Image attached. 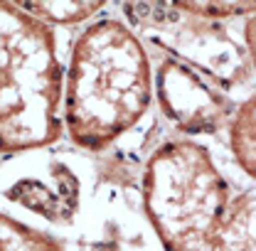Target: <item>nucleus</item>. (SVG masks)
Here are the masks:
<instances>
[{"mask_svg": "<svg viewBox=\"0 0 256 251\" xmlns=\"http://www.w3.org/2000/svg\"><path fill=\"white\" fill-rule=\"evenodd\" d=\"M156 72L136 30L98 18L79 32L64 72L62 121L69 140L104 153L133 130L153 106Z\"/></svg>", "mask_w": 256, "mask_h": 251, "instance_id": "f257e3e1", "label": "nucleus"}, {"mask_svg": "<svg viewBox=\"0 0 256 251\" xmlns=\"http://www.w3.org/2000/svg\"><path fill=\"white\" fill-rule=\"evenodd\" d=\"M62 101L54 28L0 0V156L54 146L64 133Z\"/></svg>", "mask_w": 256, "mask_h": 251, "instance_id": "f03ea898", "label": "nucleus"}, {"mask_svg": "<svg viewBox=\"0 0 256 251\" xmlns=\"http://www.w3.org/2000/svg\"><path fill=\"white\" fill-rule=\"evenodd\" d=\"M232 197L212 153L192 138L168 140L146 160L140 200L162 251H194L210 242Z\"/></svg>", "mask_w": 256, "mask_h": 251, "instance_id": "7ed1b4c3", "label": "nucleus"}, {"mask_svg": "<svg viewBox=\"0 0 256 251\" xmlns=\"http://www.w3.org/2000/svg\"><path fill=\"white\" fill-rule=\"evenodd\" d=\"M121 12L136 28L138 37L153 40L156 47L172 52V60L190 69L200 66L224 86L234 84L246 66L217 25L180 12L172 2H121Z\"/></svg>", "mask_w": 256, "mask_h": 251, "instance_id": "20e7f679", "label": "nucleus"}, {"mask_svg": "<svg viewBox=\"0 0 256 251\" xmlns=\"http://www.w3.org/2000/svg\"><path fill=\"white\" fill-rule=\"evenodd\" d=\"M156 96L165 118L182 133H214L229 126L236 111L194 69L172 57L162 60L156 72Z\"/></svg>", "mask_w": 256, "mask_h": 251, "instance_id": "39448f33", "label": "nucleus"}, {"mask_svg": "<svg viewBox=\"0 0 256 251\" xmlns=\"http://www.w3.org/2000/svg\"><path fill=\"white\" fill-rule=\"evenodd\" d=\"M2 194L52 224H72L79 207V182L62 165H52L40 175L15 178Z\"/></svg>", "mask_w": 256, "mask_h": 251, "instance_id": "423d86ee", "label": "nucleus"}, {"mask_svg": "<svg viewBox=\"0 0 256 251\" xmlns=\"http://www.w3.org/2000/svg\"><path fill=\"white\" fill-rule=\"evenodd\" d=\"M194 251H256V190L234 194L212 239Z\"/></svg>", "mask_w": 256, "mask_h": 251, "instance_id": "0eeeda50", "label": "nucleus"}, {"mask_svg": "<svg viewBox=\"0 0 256 251\" xmlns=\"http://www.w3.org/2000/svg\"><path fill=\"white\" fill-rule=\"evenodd\" d=\"M229 148L236 168L256 180V94L236 106L229 121Z\"/></svg>", "mask_w": 256, "mask_h": 251, "instance_id": "6e6552de", "label": "nucleus"}, {"mask_svg": "<svg viewBox=\"0 0 256 251\" xmlns=\"http://www.w3.org/2000/svg\"><path fill=\"white\" fill-rule=\"evenodd\" d=\"M25 12L34 15L37 20L47 22L50 28H57V25H82V22H89L94 20L96 15L108 5L104 0H20L18 2Z\"/></svg>", "mask_w": 256, "mask_h": 251, "instance_id": "1a4fd4ad", "label": "nucleus"}, {"mask_svg": "<svg viewBox=\"0 0 256 251\" xmlns=\"http://www.w3.org/2000/svg\"><path fill=\"white\" fill-rule=\"evenodd\" d=\"M0 251H66L64 244L25 222L0 212Z\"/></svg>", "mask_w": 256, "mask_h": 251, "instance_id": "9d476101", "label": "nucleus"}, {"mask_svg": "<svg viewBox=\"0 0 256 251\" xmlns=\"http://www.w3.org/2000/svg\"><path fill=\"white\" fill-rule=\"evenodd\" d=\"M172 5L180 12L192 15V18H200V20H207V22L256 15L254 0H249V2H188V0H180V2H172Z\"/></svg>", "mask_w": 256, "mask_h": 251, "instance_id": "9b49d317", "label": "nucleus"}, {"mask_svg": "<svg viewBox=\"0 0 256 251\" xmlns=\"http://www.w3.org/2000/svg\"><path fill=\"white\" fill-rule=\"evenodd\" d=\"M244 47H246V60L254 66L256 72V15L246 18V25H244Z\"/></svg>", "mask_w": 256, "mask_h": 251, "instance_id": "f8f14e48", "label": "nucleus"}, {"mask_svg": "<svg viewBox=\"0 0 256 251\" xmlns=\"http://www.w3.org/2000/svg\"><path fill=\"white\" fill-rule=\"evenodd\" d=\"M0 158H2V156H0ZM0 165H2V162H0Z\"/></svg>", "mask_w": 256, "mask_h": 251, "instance_id": "ddd939ff", "label": "nucleus"}]
</instances>
